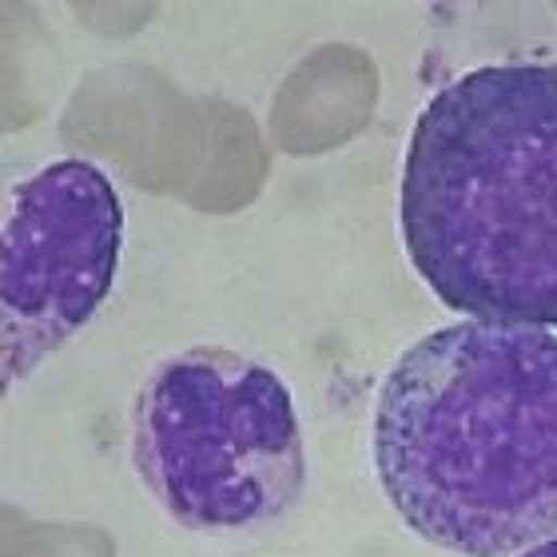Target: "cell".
Returning <instances> with one entry per match:
<instances>
[{"mask_svg":"<svg viewBox=\"0 0 557 557\" xmlns=\"http://www.w3.org/2000/svg\"><path fill=\"white\" fill-rule=\"evenodd\" d=\"M518 557H557V537H549V542H542V546H534V549H525V554H518Z\"/></svg>","mask_w":557,"mask_h":557,"instance_id":"cell-5","label":"cell"},{"mask_svg":"<svg viewBox=\"0 0 557 557\" xmlns=\"http://www.w3.org/2000/svg\"><path fill=\"white\" fill-rule=\"evenodd\" d=\"M124 203L88 160H52L4 199L0 362L4 391L88 326L116 283Z\"/></svg>","mask_w":557,"mask_h":557,"instance_id":"cell-4","label":"cell"},{"mask_svg":"<svg viewBox=\"0 0 557 557\" xmlns=\"http://www.w3.org/2000/svg\"><path fill=\"white\" fill-rule=\"evenodd\" d=\"M410 263L470 323L557 326V69L486 64L418 112L398 187Z\"/></svg>","mask_w":557,"mask_h":557,"instance_id":"cell-2","label":"cell"},{"mask_svg":"<svg viewBox=\"0 0 557 557\" xmlns=\"http://www.w3.org/2000/svg\"><path fill=\"white\" fill-rule=\"evenodd\" d=\"M371 446L430 546L506 557L557 537V335L470 319L422 335L379 386Z\"/></svg>","mask_w":557,"mask_h":557,"instance_id":"cell-1","label":"cell"},{"mask_svg":"<svg viewBox=\"0 0 557 557\" xmlns=\"http://www.w3.org/2000/svg\"><path fill=\"white\" fill-rule=\"evenodd\" d=\"M132 466L163 513L187 530H263L307 486L290 386L239 350H175L136 391Z\"/></svg>","mask_w":557,"mask_h":557,"instance_id":"cell-3","label":"cell"}]
</instances>
